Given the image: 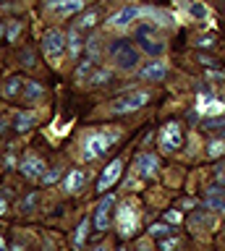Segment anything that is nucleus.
I'll return each instance as SVG.
<instances>
[{
	"mask_svg": "<svg viewBox=\"0 0 225 251\" xmlns=\"http://www.w3.org/2000/svg\"><path fill=\"white\" fill-rule=\"evenodd\" d=\"M118 139H121V131H92V133H87V139H84L81 157L87 162L100 160L102 154H107V149H110Z\"/></svg>",
	"mask_w": 225,
	"mask_h": 251,
	"instance_id": "obj_1",
	"label": "nucleus"
},
{
	"mask_svg": "<svg viewBox=\"0 0 225 251\" xmlns=\"http://www.w3.org/2000/svg\"><path fill=\"white\" fill-rule=\"evenodd\" d=\"M110 58L121 71H136V66H139V52L134 50V45L126 42V39L110 42Z\"/></svg>",
	"mask_w": 225,
	"mask_h": 251,
	"instance_id": "obj_2",
	"label": "nucleus"
},
{
	"mask_svg": "<svg viewBox=\"0 0 225 251\" xmlns=\"http://www.w3.org/2000/svg\"><path fill=\"white\" fill-rule=\"evenodd\" d=\"M115 227H118V233L123 238H131V235L136 233L139 227V215H136V207L134 201H121L118 209H115Z\"/></svg>",
	"mask_w": 225,
	"mask_h": 251,
	"instance_id": "obj_3",
	"label": "nucleus"
},
{
	"mask_svg": "<svg viewBox=\"0 0 225 251\" xmlns=\"http://www.w3.org/2000/svg\"><path fill=\"white\" fill-rule=\"evenodd\" d=\"M147 102H150V92H128V94H123V97H118L110 105L113 110V115H126V113H134V110H142Z\"/></svg>",
	"mask_w": 225,
	"mask_h": 251,
	"instance_id": "obj_4",
	"label": "nucleus"
},
{
	"mask_svg": "<svg viewBox=\"0 0 225 251\" xmlns=\"http://www.w3.org/2000/svg\"><path fill=\"white\" fill-rule=\"evenodd\" d=\"M66 47H68V37L63 34V31H58V29H50L48 34L42 37V52L48 55V58H52V60H58Z\"/></svg>",
	"mask_w": 225,
	"mask_h": 251,
	"instance_id": "obj_5",
	"label": "nucleus"
},
{
	"mask_svg": "<svg viewBox=\"0 0 225 251\" xmlns=\"http://www.w3.org/2000/svg\"><path fill=\"white\" fill-rule=\"evenodd\" d=\"M144 16H147V5L144 8L142 5H126V8H121V11H115L110 19H107V24H110V26L123 29V26H128V24L144 19Z\"/></svg>",
	"mask_w": 225,
	"mask_h": 251,
	"instance_id": "obj_6",
	"label": "nucleus"
},
{
	"mask_svg": "<svg viewBox=\"0 0 225 251\" xmlns=\"http://www.w3.org/2000/svg\"><path fill=\"white\" fill-rule=\"evenodd\" d=\"M19 170L24 173V176L29 180H42V176L48 173V165H45L42 157H37V154H26L24 160L19 162Z\"/></svg>",
	"mask_w": 225,
	"mask_h": 251,
	"instance_id": "obj_7",
	"label": "nucleus"
},
{
	"mask_svg": "<svg viewBox=\"0 0 225 251\" xmlns=\"http://www.w3.org/2000/svg\"><path fill=\"white\" fill-rule=\"evenodd\" d=\"M121 173H123V160H113V162L102 170V176H100V180H97V191H100V194L110 191V188L121 180Z\"/></svg>",
	"mask_w": 225,
	"mask_h": 251,
	"instance_id": "obj_8",
	"label": "nucleus"
},
{
	"mask_svg": "<svg viewBox=\"0 0 225 251\" xmlns=\"http://www.w3.org/2000/svg\"><path fill=\"white\" fill-rule=\"evenodd\" d=\"M48 11L58 19H68V16L84 11V0H48Z\"/></svg>",
	"mask_w": 225,
	"mask_h": 251,
	"instance_id": "obj_9",
	"label": "nucleus"
},
{
	"mask_svg": "<svg viewBox=\"0 0 225 251\" xmlns=\"http://www.w3.org/2000/svg\"><path fill=\"white\" fill-rule=\"evenodd\" d=\"M183 144V133H181V126L178 123H168L162 126V133H160V147L165 149V152H173Z\"/></svg>",
	"mask_w": 225,
	"mask_h": 251,
	"instance_id": "obj_10",
	"label": "nucleus"
},
{
	"mask_svg": "<svg viewBox=\"0 0 225 251\" xmlns=\"http://www.w3.org/2000/svg\"><path fill=\"white\" fill-rule=\"evenodd\" d=\"M165 76H168V63H162V60L144 63L139 68V78H144V81H162Z\"/></svg>",
	"mask_w": 225,
	"mask_h": 251,
	"instance_id": "obj_11",
	"label": "nucleus"
},
{
	"mask_svg": "<svg viewBox=\"0 0 225 251\" xmlns=\"http://www.w3.org/2000/svg\"><path fill=\"white\" fill-rule=\"evenodd\" d=\"M110 209H113V196H105L97 204V212H95V230L97 233L107 230V225H110Z\"/></svg>",
	"mask_w": 225,
	"mask_h": 251,
	"instance_id": "obj_12",
	"label": "nucleus"
},
{
	"mask_svg": "<svg viewBox=\"0 0 225 251\" xmlns=\"http://www.w3.org/2000/svg\"><path fill=\"white\" fill-rule=\"evenodd\" d=\"M134 165H136V170H139V176H142V178H154V176H157V168H160L157 157H154V154H147V152L136 154Z\"/></svg>",
	"mask_w": 225,
	"mask_h": 251,
	"instance_id": "obj_13",
	"label": "nucleus"
},
{
	"mask_svg": "<svg viewBox=\"0 0 225 251\" xmlns=\"http://www.w3.org/2000/svg\"><path fill=\"white\" fill-rule=\"evenodd\" d=\"M139 45H142V50L150 52V55H162L165 52V42L150 37V29H139Z\"/></svg>",
	"mask_w": 225,
	"mask_h": 251,
	"instance_id": "obj_14",
	"label": "nucleus"
},
{
	"mask_svg": "<svg viewBox=\"0 0 225 251\" xmlns=\"http://www.w3.org/2000/svg\"><path fill=\"white\" fill-rule=\"evenodd\" d=\"M204 204H207L209 209L223 212V215H225V191H223V186H212V188H207V194H204Z\"/></svg>",
	"mask_w": 225,
	"mask_h": 251,
	"instance_id": "obj_15",
	"label": "nucleus"
},
{
	"mask_svg": "<svg viewBox=\"0 0 225 251\" xmlns=\"http://www.w3.org/2000/svg\"><path fill=\"white\" fill-rule=\"evenodd\" d=\"M84 183H87V173H84V170H71L63 178V188L68 194H71V191H81Z\"/></svg>",
	"mask_w": 225,
	"mask_h": 251,
	"instance_id": "obj_16",
	"label": "nucleus"
},
{
	"mask_svg": "<svg viewBox=\"0 0 225 251\" xmlns=\"http://www.w3.org/2000/svg\"><path fill=\"white\" fill-rule=\"evenodd\" d=\"M212 225H215V217L209 215V212L194 209V215H191V227L194 230H199V227H212Z\"/></svg>",
	"mask_w": 225,
	"mask_h": 251,
	"instance_id": "obj_17",
	"label": "nucleus"
},
{
	"mask_svg": "<svg viewBox=\"0 0 225 251\" xmlns=\"http://www.w3.org/2000/svg\"><path fill=\"white\" fill-rule=\"evenodd\" d=\"M225 113V100H217V97H209L207 105L201 107L199 115H207V118H215V115H223Z\"/></svg>",
	"mask_w": 225,
	"mask_h": 251,
	"instance_id": "obj_18",
	"label": "nucleus"
},
{
	"mask_svg": "<svg viewBox=\"0 0 225 251\" xmlns=\"http://www.w3.org/2000/svg\"><path fill=\"white\" fill-rule=\"evenodd\" d=\"M34 123H37V115H34V113H26V110H24V113L16 115V123H13V128H16L19 133H24V131L32 128Z\"/></svg>",
	"mask_w": 225,
	"mask_h": 251,
	"instance_id": "obj_19",
	"label": "nucleus"
},
{
	"mask_svg": "<svg viewBox=\"0 0 225 251\" xmlns=\"http://www.w3.org/2000/svg\"><path fill=\"white\" fill-rule=\"evenodd\" d=\"M95 63H92V60H87V63H81V66L79 68H76V81H79V84H89V78H92V74H95Z\"/></svg>",
	"mask_w": 225,
	"mask_h": 251,
	"instance_id": "obj_20",
	"label": "nucleus"
},
{
	"mask_svg": "<svg viewBox=\"0 0 225 251\" xmlns=\"http://www.w3.org/2000/svg\"><path fill=\"white\" fill-rule=\"evenodd\" d=\"M81 47H84V42L79 39V29H74L71 34H68V52H71V58H76V55L81 52Z\"/></svg>",
	"mask_w": 225,
	"mask_h": 251,
	"instance_id": "obj_21",
	"label": "nucleus"
},
{
	"mask_svg": "<svg viewBox=\"0 0 225 251\" xmlns=\"http://www.w3.org/2000/svg\"><path fill=\"white\" fill-rule=\"evenodd\" d=\"M189 13L194 16V19H199V21H207V19H209V8H207L204 3H199V0L189 5Z\"/></svg>",
	"mask_w": 225,
	"mask_h": 251,
	"instance_id": "obj_22",
	"label": "nucleus"
},
{
	"mask_svg": "<svg viewBox=\"0 0 225 251\" xmlns=\"http://www.w3.org/2000/svg\"><path fill=\"white\" fill-rule=\"evenodd\" d=\"M110 76H113V71H110V68H97L95 74H92V78H89V84H92V86H100V84L110 81Z\"/></svg>",
	"mask_w": 225,
	"mask_h": 251,
	"instance_id": "obj_23",
	"label": "nucleus"
},
{
	"mask_svg": "<svg viewBox=\"0 0 225 251\" xmlns=\"http://www.w3.org/2000/svg\"><path fill=\"white\" fill-rule=\"evenodd\" d=\"M84 50H87V55H89V60L92 63H97L100 60V39H87V42H84Z\"/></svg>",
	"mask_w": 225,
	"mask_h": 251,
	"instance_id": "obj_24",
	"label": "nucleus"
},
{
	"mask_svg": "<svg viewBox=\"0 0 225 251\" xmlns=\"http://www.w3.org/2000/svg\"><path fill=\"white\" fill-rule=\"evenodd\" d=\"M42 94H45L42 84H37V81L24 84V97H26V100H37V97H42Z\"/></svg>",
	"mask_w": 225,
	"mask_h": 251,
	"instance_id": "obj_25",
	"label": "nucleus"
},
{
	"mask_svg": "<svg viewBox=\"0 0 225 251\" xmlns=\"http://www.w3.org/2000/svg\"><path fill=\"white\" fill-rule=\"evenodd\" d=\"M207 154L212 157V160H215V157H223V154H225V141H223V139L209 141V144H207Z\"/></svg>",
	"mask_w": 225,
	"mask_h": 251,
	"instance_id": "obj_26",
	"label": "nucleus"
},
{
	"mask_svg": "<svg viewBox=\"0 0 225 251\" xmlns=\"http://www.w3.org/2000/svg\"><path fill=\"white\" fill-rule=\"evenodd\" d=\"M87 230H89V220H81L79 227H76V235H74L76 246H84V241H87Z\"/></svg>",
	"mask_w": 225,
	"mask_h": 251,
	"instance_id": "obj_27",
	"label": "nucleus"
},
{
	"mask_svg": "<svg viewBox=\"0 0 225 251\" xmlns=\"http://www.w3.org/2000/svg\"><path fill=\"white\" fill-rule=\"evenodd\" d=\"M97 24V13L95 11H89V13H84L81 19H79V24H76V29H92Z\"/></svg>",
	"mask_w": 225,
	"mask_h": 251,
	"instance_id": "obj_28",
	"label": "nucleus"
},
{
	"mask_svg": "<svg viewBox=\"0 0 225 251\" xmlns=\"http://www.w3.org/2000/svg\"><path fill=\"white\" fill-rule=\"evenodd\" d=\"M21 84H24L21 78H8V84H5L3 94H5V97H16V94H19V89H21Z\"/></svg>",
	"mask_w": 225,
	"mask_h": 251,
	"instance_id": "obj_29",
	"label": "nucleus"
},
{
	"mask_svg": "<svg viewBox=\"0 0 225 251\" xmlns=\"http://www.w3.org/2000/svg\"><path fill=\"white\" fill-rule=\"evenodd\" d=\"M58 178H60V170H58V168H52V170H48V173H45V176H42V180H40V183L50 186V183H55Z\"/></svg>",
	"mask_w": 225,
	"mask_h": 251,
	"instance_id": "obj_30",
	"label": "nucleus"
},
{
	"mask_svg": "<svg viewBox=\"0 0 225 251\" xmlns=\"http://www.w3.org/2000/svg\"><path fill=\"white\" fill-rule=\"evenodd\" d=\"M19 31H21V24H19V21H13L11 26L5 29V37H8V42H13V39L19 37Z\"/></svg>",
	"mask_w": 225,
	"mask_h": 251,
	"instance_id": "obj_31",
	"label": "nucleus"
},
{
	"mask_svg": "<svg viewBox=\"0 0 225 251\" xmlns=\"http://www.w3.org/2000/svg\"><path fill=\"white\" fill-rule=\"evenodd\" d=\"M150 233H152V235H157V238H168L170 227H168V225H152V227H150Z\"/></svg>",
	"mask_w": 225,
	"mask_h": 251,
	"instance_id": "obj_32",
	"label": "nucleus"
},
{
	"mask_svg": "<svg viewBox=\"0 0 225 251\" xmlns=\"http://www.w3.org/2000/svg\"><path fill=\"white\" fill-rule=\"evenodd\" d=\"M160 249L162 251H175L178 249V238H162L160 241Z\"/></svg>",
	"mask_w": 225,
	"mask_h": 251,
	"instance_id": "obj_33",
	"label": "nucleus"
},
{
	"mask_svg": "<svg viewBox=\"0 0 225 251\" xmlns=\"http://www.w3.org/2000/svg\"><path fill=\"white\" fill-rule=\"evenodd\" d=\"M165 220H168L170 225H178V223L183 220V215H181L178 209H170V212H165Z\"/></svg>",
	"mask_w": 225,
	"mask_h": 251,
	"instance_id": "obj_34",
	"label": "nucleus"
},
{
	"mask_svg": "<svg viewBox=\"0 0 225 251\" xmlns=\"http://www.w3.org/2000/svg\"><path fill=\"white\" fill-rule=\"evenodd\" d=\"M34 204H37V194H32V196H26V199L21 201V209H24V212H29V209L34 207Z\"/></svg>",
	"mask_w": 225,
	"mask_h": 251,
	"instance_id": "obj_35",
	"label": "nucleus"
},
{
	"mask_svg": "<svg viewBox=\"0 0 225 251\" xmlns=\"http://www.w3.org/2000/svg\"><path fill=\"white\" fill-rule=\"evenodd\" d=\"M21 60H24V66H32V60H34V52H32V50H24V52H21Z\"/></svg>",
	"mask_w": 225,
	"mask_h": 251,
	"instance_id": "obj_36",
	"label": "nucleus"
},
{
	"mask_svg": "<svg viewBox=\"0 0 225 251\" xmlns=\"http://www.w3.org/2000/svg\"><path fill=\"white\" fill-rule=\"evenodd\" d=\"M3 162H5V168H16V157H13L11 152L5 154V160H3Z\"/></svg>",
	"mask_w": 225,
	"mask_h": 251,
	"instance_id": "obj_37",
	"label": "nucleus"
},
{
	"mask_svg": "<svg viewBox=\"0 0 225 251\" xmlns=\"http://www.w3.org/2000/svg\"><path fill=\"white\" fill-rule=\"evenodd\" d=\"M217 180L225 186V168H217Z\"/></svg>",
	"mask_w": 225,
	"mask_h": 251,
	"instance_id": "obj_38",
	"label": "nucleus"
},
{
	"mask_svg": "<svg viewBox=\"0 0 225 251\" xmlns=\"http://www.w3.org/2000/svg\"><path fill=\"white\" fill-rule=\"evenodd\" d=\"M5 128H8V121H5V118H0V136H3Z\"/></svg>",
	"mask_w": 225,
	"mask_h": 251,
	"instance_id": "obj_39",
	"label": "nucleus"
},
{
	"mask_svg": "<svg viewBox=\"0 0 225 251\" xmlns=\"http://www.w3.org/2000/svg\"><path fill=\"white\" fill-rule=\"evenodd\" d=\"M5 209H8V204H5V199H3V196H0V215H3Z\"/></svg>",
	"mask_w": 225,
	"mask_h": 251,
	"instance_id": "obj_40",
	"label": "nucleus"
},
{
	"mask_svg": "<svg viewBox=\"0 0 225 251\" xmlns=\"http://www.w3.org/2000/svg\"><path fill=\"white\" fill-rule=\"evenodd\" d=\"M11 251H24V246H21V243H16V246H13Z\"/></svg>",
	"mask_w": 225,
	"mask_h": 251,
	"instance_id": "obj_41",
	"label": "nucleus"
},
{
	"mask_svg": "<svg viewBox=\"0 0 225 251\" xmlns=\"http://www.w3.org/2000/svg\"><path fill=\"white\" fill-rule=\"evenodd\" d=\"M0 251H5V241L3 238H0Z\"/></svg>",
	"mask_w": 225,
	"mask_h": 251,
	"instance_id": "obj_42",
	"label": "nucleus"
},
{
	"mask_svg": "<svg viewBox=\"0 0 225 251\" xmlns=\"http://www.w3.org/2000/svg\"><path fill=\"white\" fill-rule=\"evenodd\" d=\"M5 37V29H0V39H3Z\"/></svg>",
	"mask_w": 225,
	"mask_h": 251,
	"instance_id": "obj_43",
	"label": "nucleus"
},
{
	"mask_svg": "<svg viewBox=\"0 0 225 251\" xmlns=\"http://www.w3.org/2000/svg\"><path fill=\"white\" fill-rule=\"evenodd\" d=\"M92 251H105V249H92Z\"/></svg>",
	"mask_w": 225,
	"mask_h": 251,
	"instance_id": "obj_44",
	"label": "nucleus"
},
{
	"mask_svg": "<svg viewBox=\"0 0 225 251\" xmlns=\"http://www.w3.org/2000/svg\"><path fill=\"white\" fill-rule=\"evenodd\" d=\"M223 141H225V133H223Z\"/></svg>",
	"mask_w": 225,
	"mask_h": 251,
	"instance_id": "obj_45",
	"label": "nucleus"
},
{
	"mask_svg": "<svg viewBox=\"0 0 225 251\" xmlns=\"http://www.w3.org/2000/svg\"><path fill=\"white\" fill-rule=\"evenodd\" d=\"M118 251H126V249H118Z\"/></svg>",
	"mask_w": 225,
	"mask_h": 251,
	"instance_id": "obj_46",
	"label": "nucleus"
}]
</instances>
